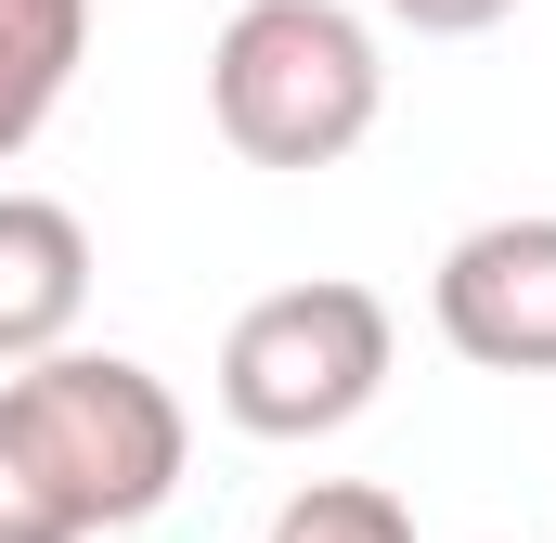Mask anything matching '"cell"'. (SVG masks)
Masks as SVG:
<instances>
[{
  "instance_id": "5b68a950",
  "label": "cell",
  "mask_w": 556,
  "mask_h": 543,
  "mask_svg": "<svg viewBox=\"0 0 556 543\" xmlns=\"http://www.w3.org/2000/svg\"><path fill=\"white\" fill-rule=\"evenodd\" d=\"M78 311H91V233H78V207L0 181V376L39 363V350H65Z\"/></svg>"
},
{
  "instance_id": "8992f818",
  "label": "cell",
  "mask_w": 556,
  "mask_h": 543,
  "mask_svg": "<svg viewBox=\"0 0 556 543\" xmlns=\"http://www.w3.org/2000/svg\"><path fill=\"white\" fill-rule=\"evenodd\" d=\"M78 52H91V0H0V168L65 117Z\"/></svg>"
},
{
  "instance_id": "7a4b0ae2",
  "label": "cell",
  "mask_w": 556,
  "mask_h": 543,
  "mask_svg": "<svg viewBox=\"0 0 556 543\" xmlns=\"http://www.w3.org/2000/svg\"><path fill=\"white\" fill-rule=\"evenodd\" d=\"M207 117L247 168H337L389 117V52L350 0H247L207 39Z\"/></svg>"
},
{
  "instance_id": "52a82bcc",
  "label": "cell",
  "mask_w": 556,
  "mask_h": 543,
  "mask_svg": "<svg viewBox=\"0 0 556 543\" xmlns=\"http://www.w3.org/2000/svg\"><path fill=\"white\" fill-rule=\"evenodd\" d=\"M260 543H415V505L376 479H311V492H285V518Z\"/></svg>"
},
{
  "instance_id": "277c9868",
  "label": "cell",
  "mask_w": 556,
  "mask_h": 543,
  "mask_svg": "<svg viewBox=\"0 0 556 543\" xmlns=\"http://www.w3.org/2000/svg\"><path fill=\"white\" fill-rule=\"evenodd\" d=\"M427 324L479 376H556V207L453 233L427 272Z\"/></svg>"
},
{
  "instance_id": "ba28073f",
  "label": "cell",
  "mask_w": 556,
  "mask_h": 543,
  "mask_svg": "<svg viewBox=\"0 0 556 543\" xmlns=\"http://www.w3.org/2000/svg\"><path fill=\"white\" fill-rule=\"evenodd\" d=\"M389 26H415V39H479V26H505L518 0H376Z\"/></svg>"
},
{
  "instance_id": "3957f363",
  "label": "cell",
  "mask_w": 556,
  "mask_h": 543,
  "mask_svg": "<svg viewBox=\"0 0 556 543\" xmlns=\"http://www.w3.org/2000/svg\"><path fill=\"white\" fill-rule=\"evenodd\" d=\"M389 363H402V324H389V298L376 285H350V272H311V285H273V298H247L233 311V337H220V414L247 427V440H337V427H363L376 389H389Z\"/></svg>"
},
{
  "instance_id": "6da1fadb",
  "label": "cell",
  "mask_w": 556,
  "mask_h": 543,
  "mask_svg": "<svg viewBox=\"0 0 556 543\" xmlns=\"http://www.w3.org/2000/svg\"><path fill=\"white\" fill-rule=\"evenodd\" d=\"M194 427L130 350H39L0 376V543H104L181 492Z\"/></svg>"
}]
</instances>
